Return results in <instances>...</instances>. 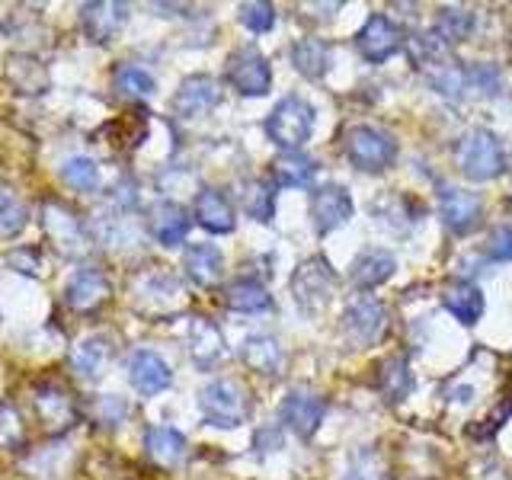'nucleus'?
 Instances as JSON below:
<instances>
[{"instance_id":"nucleus-37","label":"nucleus","mask_w":512,"mask_h":480,"mask_svg":"<svg viewBox=\"0 0 512 480\" xmlns=\"http://www.w3.org/2000/svg\"><path fill=\"white\" fill-rule=\"evenodd\" d=\"M26 439L23 416L10 404H0V448H20Z\"/></svg>"},{"instance_id":"nucleus-19","label":"nucleus","mask_w":512,"mask_h":480,"mask_svg":"<svg viewBox=\"0 0 512 480\" xmlns=\"http://www.w3.org/2000/svg\"><path fill=\"white\" fill-rule=\"evenodd\" d=\"M183 269L186 276L202 285V288H212L221 282V272H224V256L215 244H192L183 253Z\"/></svg>"},{"instance_id":"nucleus-6","label":"nucleus","mask_w":512,"mask_h":480,"mask_svg":"<svg viewBox=\"0 0 512 480\" xmlns=\"http://www.w3.org/2000/svg\"><path fill=\"white\" fill-rule=\"evenodd\" d=\"M228 80L234 84L237 93L244 96H263L272 87V68L260 48H237L228 58Z\"/></svg>"},{"instance_id":"nucleus-35","label":"nucleus","mask_w":512,"mask_h":480,"mask_svg":"<svg viewBox=\"0 0 512 480\" xmlns=\"http://www.w3.org/2000/svg\"><path fill=\"white\" fill-rule=\"evenodd\" d=\"M112 84H116V90L125 93V96H151L154 87H157L154 77L144 68H138V64H119Z\"/></svg>"},{"instance_id":"nucleus-21","label":"nucleus","mask_w":512,"mask_h":480,"mask_svg":"<svg viewBox=\"0 0 512 480\" xmlns=\"http://www.w3.org/2000/svg\"><path fill=\"white\" fill-rule=\"evenodd\" d=\"M36 413L42 416L45 426H58V429H68L74 423V400L71 394L61 388V384H39L36 388Z\"/></svg>"},{"instance_id":"nucleus-15","label":"nucleus","mask_w":512,"mask_h":480,"mask_svg":"<svg viewBox=\"0 0 512 480\" xmlns=\"http://www.w3.org/2000/svg\"><path fill=\"white\" fill-rule=\"evenodd\" d=\"M128 381H132V388L144 397H154L160 391L170 388L173 381V372L170 365L157 356L151 349H138L132 359H128Z\"/></svg>"},{"instance_id":"nucleus-18","label":"nucleus","mask_w":512,"mask_h":480,"mask_svg":"<svg viewBox=\"0 0 512 480\" xmlns=\"http://www.w3.org/2000/svg\"><path fill=\"white\" fill-rule=\"evenodd\" d=\"M186 343H189L192 362H196L199 368H212L224 359V336L212 320H205V317H196L189 324Z\"/></svg>"},{"instance_id":"nucleus-4","label":"nucleus","mask_w":512,"mask_h":480,"mask_svg":"<svg viewBox=\"0 0 512 480\" xmlns=\"http://www.w3.org/2000/svg\"><path fill=\"white\" fill-rule=\"evenodd\" d=\"M343 148L352 164L368 173H381L384 167H391V160L397 154L394 141L372 125H352L343 138Z\"/></svg>"},{"instance_id":"nucleus-5","label":"nucleus","mask_w":512,"mask_h":480,"mask_svg":"<svg viewBox=\"0 0 512 480\" xmlns=\"http://www.w3.org/2000/svg\"><path fill=\"white\" fill-rule=\"evenodd\" d=\"M333 285H336V272L324 260H304L292 276L295 301L308 314L320 311L333 298Z\"/></svg>"},{"instance_id":"nucleus-39","label":"nucleus","mask_w":512,"mask_h":480,"mask_svg":"<svg viewBox=\"0 0 512 480\" xmlns=\"http://www.w3.org/2000/svg\"><path fill=\"white\" fill-rule=\"evenodd\" d=\"M93 413H96V420H100V423L119 426L128 416V404H125V400H119V397H103V400H96Z\"/></svg>"},{"instance_id":"nucleus-9","label":"nucleus","mask_w":512,"mask_h":480,"mask_svg":"<svg viewBox=\"0 0 512 480\" xmlns=\"http://www.w3.org/2000/svg\"><path fill=\"white\" fill-rule=\"evenodd\" d=\"M384 324H388V317H384V308L381 301L372 298V295H359L346 304V314H343V327L349 333V340L356 346H372L378 336L384 333Z\"/></svg>"},{"instance_id":"nucleus-2","label":"nucleus","mask_w":512,"mask_h":480,"mask_svg":"<svg viewBox=\"0 0 512 480\" xmlns=\"http://www.w3.org/2000/svg\"><path fill=\"white\" fill-rule=\"evenodd\" d=\"M458 164H461V173L474 183L496 180L506 167L500 138H496L493 132H487V128H471V132L461 138Z\"/></svg>"},{"instance_id":"nucleus-38","label":"nucleus","mask_w":512,"mask_h":480,"mask_svg":"<svg viewBox=\"0 0 512 480\" xmlns=\"http://www.w3.org/2000/svg\"><path fill=\"white\" fill-rule=\"evenodd\" d=\"M240 23H244L250 32H266L276 23V10L272 4H263V0H253V4H240Z\"/></svg>"},{"instance_id":"nucleus-33","label":"nucleus","mask_w":512,"mask_h":480,"mask_svg":"<svg viewBox=\"0 0 512 480\" xmlns=\"http://www.w3.org/2000/svg\"><path fill=\"white\" fill-rule=\"evenodd\" d=\"M61 176H64V183L77 192H93L100 186V167H96L90 157H68L61 167Z\"/></svg>"},{"instance_id":"nucleus-17","label":"nucleus","mask_w":512,"mask_h":480,"mask_svg":"<svg viewBox=\"0 0 512 480\" xmlns=\"http://www.w3.org/2000/svg\"><path fill=\"white\" fill-rule=\"evenodd\" d=\"M7 84L20 93H29V96H39L48 90L52 84V77H48V68L36 58V55H26V52H13L7 55Z\"/></svg>"},{"instance_id":"nucleus-13","label":"nucleus","mask_w":512,"mask_h":480,"mask_svg":"<svg viewBox=\"0 0 512 480\" xmlns=\"http://www.w3.org/2000/svg\"><path fill=\"white\" fill-rule=\"evenodd\" d=\"M400 42H404V39H400L397 23H391L384 13H372V16H368L362 32H359V39H356L359 52H362V58L368 64H384L400 48Z\"/></svg>"},{"instance_id":"nucleus-36","label":"nucleus","mask_w":512,"mask_h":480,"mask_svg":"<svg viewBox=\"0 0 512 480\" xmlns=\"http://www.w3.org/2000/svg\"><path fill=\"white\" fill-rule=\"evenodd\" d=\"M471 29H474V13L468 10H455V7H448L439 13V36L448 39V42H461V39H468L471 36Z\"/></svg>"},{"instance_id":"nucleus-30","label":"nucleus","mask_w":512,"mask_h":480,"mask_svg":"<svg viewBox=\"0 0 512 480\" xmlns=\"http://www.w3.org/2000/svg\"><path fill=\"white\" fill-rule=\"evenodd\" d=\"M410 368H407V359L404 356H391V359H384L381 368H378V388L384 394V400H404L407 391H410Z\"/></svg>"},{"instance_id":"nucleus-32","label":"nucleus","mask_w":512,"mask_h":480,"mask_svg":"<svg viewBox=\"0 0 512 480\" xmlns=\"http://www.w3.org/2000/svg\"><path fill=\"white\" fill-rule=\"evenodd\" d=\"M26 224H29V208L10 189H0V240L23 234Z\"/></svg>"},{"instance_id":"nucleus-16","label":"nucleus","mask_w":512,"mask_h":480,"mask_svg":"<svg viewBox=\"0 0 512 480\" xmlns=\"http://www.w3.org/2000/svg\"><path fill=\"white\" fill-rule=\"evenodd\" d=\"M42 218H45V231H48V237H52V244H55L61 253H77V250H84V244H87L84 224H80V218L71 212V208H64L61 202H45Z\"/></svg>"},{"instance_id":"nucleus-22","label":"nucleus","mask_w":512,"mask_h":480,"mask_svg":"<svg viewBox=\"0 0 512 480\" xmlns=\"http://www.w3.org/2000/svg\"><path fill=\"white\" fill-rule=\"evenodd\" d=\"M196 218L205 231L231 234L234 231V205L218 189H202L196 196Z\"/></svg>"},{"instance_id":"nucleus-23","label":"nucleus","mask_w":512,"mask_h":480,"mask_svg":"<svg viewBox=\"0 0 512 480\" xmlns=\"http://www.w3.org/2000/svg\"><path fill=\"white\" fill-rule=\"evenodd\" d=\"M112 362V343L106 336H87L84 343H77L74 352H71V365L80 378H100Z\"/></svg>"},{"instance_id":"nucleus-10","label":"nucleus","mask_w":512,"mask_h":480,"mask_svg":"<svg viewBox=\"0 0 512 480\" xmlns=\"http://www.w3.org/2000/svg\"><path fill=\"white\" fill-rule=\"evenodd\" d=\"M439 205H442V221L448 231L455 234H474L480 228V218H484V205L468 189L458 186H445L439 192Z\"/></svg>"},{"instance_id":"nucleus-1","label":"nucleus","mask_w":512,"mask_h":480,"mask_svg":"<svg viewBox=\"0 0 512 480\" xmlns=\"http://www.w3.org/2000/svg\"><path fill=\"white\" fill-rule=\"evenodd\" d=\"M314 132V109L301 96H285V100L269 112L266 135L272 144H279L288 154H295Z\"/></svg>"},{"instance_id":"nucleus-3","label":"nucleus","mask_w":512,"mask_h":480,"mask_svg":"<svg viewBox=\"0 0 512 480\" xmlns=\"http://www.w3.org/2000/svg\"><path fill=\"white\" fill-rule=\"evenodd\" d=\"M199 407L205 423H212L218 429H234L250 416V397L244 391V384L237 381H212L202 388Z\"/></svg>"},{"instance_id":"nucleus-12","label":"nucleus","mask_w":512,"mask_h":480,"mask_svg":"<svg viewBox=\"0 0 512 480\" xmlns=\"http://www.w3.org/2000/svg\"><path fill=\"white\" fill-rule=\"evenodd\" d=\"M352 218V199L343 186H320L311 192V224L317 234H330Z\"/></svg>"},{"instance_id":"nucleus-31","label":"nucleus","mask_w":512,"mask_h":480,"mask_svg":"<svg viewBox=\"0 0 512 480\" xmlns=\"http://www.w3.org/2000/svg\"><path fill=\"white\" fill-rule=\"evenodd\" d=\"M314 164L308 157L301 154H282L276 157V164H272V173H276V183L279 186H288V189H304L311 186L314 180Z\"/></svg>"},{"instance_id":"nucleus-11","label":"nucleus","mask_w":512,"mask_h":480,"mask_svg":"<svg viewBox=\"0 0 512 480\" xmlns=\"http://www.w3.org/2000/svg\"><path fill=\"white\" fill-rule=\"evenodd\" d=\"M128 23V4L116 0H93V4H80V26L90 42H112Z\"/></svg>"},{"instance_id":"nucleus-8","label":"nucleus","mask_w":512,"mask_h":480,"mask_svg":"<svg viewBox=\"0 0 512 480\" xmlns=\"http://www.w3.org/2000/svg\"><path fill=\"white\" fill-rule=\"evenodd\" d=\"M112 295V282L103 276L100 269H93V266H84V269H77L68 288H64V301H68V308L74 314H93V311H100L103 304L109 301Z\"/></svg>"},{"instance_id":"nucleus-29","label":"nucleus","mask_w":512,"mask_h":480,"mask_svg":"<svg viewBox=\"0 0 512 480\" xmlns=\"http://www.w3.org/2000/svg\"><path fill=\"white\" fill-rule=\"evenodd\" d=\"M224 301H228L231 311H244V314H256V311H266L272 298L266 292L263 282L256 279H237L228 285V295H224Z\"/></svg>"},{"instance_id":"nucleus-40","label":"nucleus","mask_w":512,"mask_h":480,"mask_svg":"<svg viewBox=\"0 0 512 480\" xmlns=\"http://www.w3.org/2000/svg\"><path fill=\"white\" fill-rule=\"evenodd\" d=\"M487 253L493 256V260H503V263L512 260V228H509V224L493 228V234L487 240Z\"/></svg>"},{"instance_id":"nucleus-27","label":"nucleus","mask_w":512,"mask_h":480,"mask_svg":"<svg viewBox=\"0 0 512 480\" xmlns=\"http://www.w3.org/2000/svg\"><path fill=\"white\" fill-rule=\"evenodd\" d=\"M292 64L308 80H320L330 71V45L320 39H298L292 45Z\"/></svg>"},{"instance_id":"nucleus-24","label":"nucleus","mask_w":512,"mask_h":480,"mask_svg":"<svg viewBox=\"0 0 512 480\" xmlns=\"http://www.w3.org/2000/svg\"><path fill=\"white\" fill-rule=\"evenodd\" d=\"M397 269V260L381 247H372V250H362L356 256V263H352V282L359 288H375L381 282H388Z\"/></svg>"},{"instance_id":"nucleus-14","label":"nucleus","mask_w":512,"mask_h":480,"mask_svg":"<svg viewBox=\"0 0 512 480\" xmlns=\"http://www.w3.org/2000/svg\"><path fill=\"white\" fill-rule=\"evenodd\" d=\"M218 100H221V90L215 80L208 74H192L183 80L180 90H176L173 109H176V116H183V119H199L208 109H215Z\"/></svg>"},{"instance_id":"nucleus-26","label":"nucleus","mask_w":512,"mask_h":480,"mask_svg":"<svg viewBox=\"0 0 512 480\" xmlns=\"http://www.w3.org/2000/svg\"><path fill=\"white\" fill-rule=\"evenodd\" d=\"M144 448H148V455L164 464V468H176L183 458H186V436L183 432H176L173 426H151L144 432Z\"/></svg>"},{"instance_id":"nucleus-28","label":"nucleus","mask_w":512,"mask_h":480,"mask_svg":"<svg viewBox=\"0 0 512 480\" xmlns=\"http://www.w3.org/2000/svg\"><path fill=\"white\" fill-rule=\"evenodd\" d=\"M244 362L260 375H279V368L285 362L282 346L272 336H250L244 343Z\"/></svg>"},{"instance_id":"nucleus-25","label":"nucleus","mask_w":512,"mask_h":480,"mask_svg":"<svg viewBox=\"0 0 512 480\" xmlns=\"http://www.w3.org/2000/svg\"><path fill=\"white\" fill-rule=\"evenodd\" d=\"M151 234L160 240L164 247H180L186 234H189V215L183 205L176 202H160L154 208V218H151Z\"/></svg>"},{"instance_id":"nucleus-7","label":"nucleus","mask_w":512,"mask_h":480,"mask_svg":"<svg viewBox=\"0 0 512 480\" xmlns=\"http://www.w3.org/2000/svg\"><path fill=\"white\" fill-rule=\"evenodd\" d=\"M279 413H282V423L288 429L298 432L301 439H308V436H314V429L320 426V420H324L327 400L317 397L311 388H292L285 394Z\"/></svg>"},{"instance_id":"nucleus-34","label":"nucleus","mask_w":512,"mask_h":480,"mask_svg":"<svg viewBox=\"0 0 512 480\" xmlns=\"http://www.w3.org/2000/svg\"><path fill=\"white\" fill-rule=\"evenodd\" d=\"M244 212L253 221H272V212H276V192H272V183L266 180H253L244 192Z\"/></svg>"},{"instance_id":"nucleus-20","label":"nucleus","mask_w":512,"mask_h":480,"mask_svg":"<svg viewBox=\"0 0 512 480\" xmlns=\"http://www.w3.org/2000/svg\"><path fill=\"white\" fill-rule=\"evenodd\" d=\"M442 304L461 320V324H477L480 314H484V295H480V288L474 282H464V279L442 285Z\"/></svg>"}]
</instances>
